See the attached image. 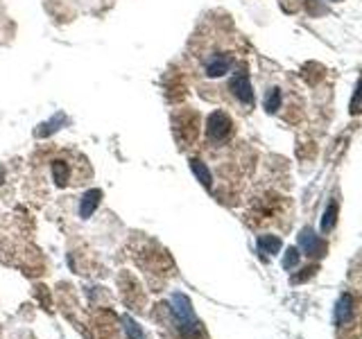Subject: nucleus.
I'll return each instance as SVG.
<instances>
[{
	"label": "nucleus",
	"mask_w": 362,
	"mask_h": 339,
	"mask_svg": "<svg viewBox=\"0 0 362 339\" xmlns=\"http://www.w3.org/2000/svg\"><path fill=\"white\" fill-rule=\"evenodd\" d=\"M170 305H172V314H175L177 323L186 335H192V332L199 330V323L195 319V312H192V305H190V299L181 292H175L170 296Z\"/></svg>",
	"instance_id": "f257e3e1"
},
{
	"label": "nucleus",
	"mask_w": 362,
	"mask_h": 339,
	"mask_svg": "<svg viewBox=\"0 0 362 339\" xmlns=\"http://www.w3.org/2000/svg\"><path fill=\"white\" fill-rule=\"evenodd\" d=\"M229 89L233 93V98L240 102L243 106L252 109L254 106V89H252V81H249V75L240 68L238 72H233L229 79Z\"/></svg>",
	"instance_id": "f03ea898"
},
{
	"label": "nucleus",
	"mask_w": 362,
	"mask_h": 339,
	"mask_svg": "<svg viewBox=\"0 0 362 339\" xmlns=\"http://www.w3.org/2000/svg\"><path fill=\"white\" fill-rule=\"evenodd\" d=\"M233 66H235V61L229 52L217 50V52H211V55L206 57L204 72H206V77H211V79H217V77L229 75V72L233 70Z\"/></svg>",
	"instance_id": "7ed1b4c3"
},
{
	"label": "nucleus",
	"mask_w": 362,
	"mask_h": 339,
	"mask_svg": "<svg viewBox=\"0 0 362 339\" xmlns=\"http://www.w3.org/2000/svg\"><path fill=\"white\" fill-rule=\"evenodd\" d=\"M231 127H233V122H231L229 113H224V111H213V113L209 115V120H206L209 140H213V143H224L231 134Z\"/></svg>",
	"instance_id": "20e7f679"
},
{
	"label": "nucleus",
	"mask_w": 362,
	"mask_h": 339,
	"mask_svg": "<svg viewBox=\"0 0 362 339\" xmlns=\"http://www.w3.org/2000/svg\"><path fill=\"white\" fill-rule=\"evenodd\" d=\"M100 199H102V190L100 188H91V190L84 192L79 201V217L82 220H89L91 215L95 213V208L100 206Z\"/></svg>",
	"instance_id": "39448f33"
},
{
	"label": "nucleus",
	"mask_w": 362,
	"mask_h": 339,
	"mask_svg": "<svg viewBox=\"0 0 362 339\" xmlns=\"http://www.w3.org/2000/svg\"><path fill=\"white\" fill-rule=\"evenodd\" d=\"M190 169H192V174H195V177L202 181V186H204V188H211V183H213L211 169L206 167L204 163L199 161V158H190Z\"/></svg>",
	"instance_id": "423d86ee"
},
{
	"label": "nucleus",
	"mask_w": 362,
	"mask_h": 339,
	"mask_svg": "<svg viewBox=\"0 0 362 339\" xmlns=\"http://www.w3.org/2000/svg\"><path fill=\"white\" fill-rule=\"evenodd\" d=\"M52 179L57 186H66L68 183V165L64 161H52Z\"/></svg>",
	"instance_id": "0eeeda50"
},
{
	"label": "nucleus",
	"mask_w": 362,
	"mask_h": 339,
	"mask_svg": "<svg viewBox=\"0 0 362 339\" xmlns=\"http://www.w3.org/2000/svg\"><path fill=\"white\" fill-rule=\"evenodd\" d=\"M258 249L263 251V253H276L278 249H281V240L278 237H260L258 240Z\"/></svg>",
	"instance_id": "6e6552de"
},
{
	"label": "nucleus",
	"mask_w": 362,
	"mask_h": 339,
	"mask_svg": "<svg viewBox=\"0 0 362 339\" xmlns=\"http://www.w3.org/2000/svg\"><path fill=\"white\" fill-rule=\"evenodd\" d=\"M64 122V115L61 113H57L55 118L50 120V122H46V124H41L43 129H36V136L38 138H43V136H48V134H52V132H57V129H59V124Z\"/></svg>",
	"instance_id": "1a4fd4ad"
},
{
	"label": "nucleus",
	"mask_w": 362,
	"mask_h": 339,
	"mask_svg": "<svg viewBox=\"0 0 362 339\" xmlns=\"http://www.w3.org/2000/svg\"><path fill=\"white\" fill-rule=\"evenodd\" d=\"M123 323H125V332H127L129 339H145L143 330L136 326V321L132 317H123Z\"/></svg>",
	"instance_id": "9d476101"
},
{
	"label": "nucleus",
	"mask_w": 362,
	"mask_h": 339,
	"mask_svg": "<svg viewBox=\"0 0 362 339\" xmlns=\"http://www.w3.org/2000/svg\"><path fill=\"white\" fill-rule=\"evenodd\" d=\"M278 106H281V91L272 89L267 93V98H265V109H267L269 113H274V111H278Z\"/></svg>",
	"instance_id": "9b49d317"
},
{
	"label": "nucleus",
	"mask_w": 362,
	"mask_h": 339,
	"mask_svg": "<svg viewBox=\"0 0 362 339\" xmlns=\"http://www.w3.org/2000/svg\"><path fill=\"white\" fill-rule=\"evenodd\" d=\"M360 91H362V81H360ZM360 98H362V93H358L353 98V102H351V111H353V113H358L360 111Z\"/></svg>",
	"instance_id": "f8f14e48"
},
{
	"label": "nucleus",
	"mask_w": 362,
	"mask_h": 339,
	"mask_svg": "<svg viewBox=\"0 0 362 339\" xmlns=\"http://www.w3.org/2000/svg\"><path fill=\"white\" fill-rule=\"evenodd\" d=\"M3 177H5V169L0 167V183H3Z\"/></svg>",
	"instance_id": "ddd939ff"
}]
</instances>
